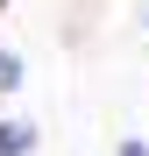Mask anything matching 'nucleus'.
Here are the masks:
<instances>
[{
  "mask_svg": "<svg viewBox=\"0 0 149 156\" xmlns=\"http://www.w3.org/2000/svg\"><path fill=\"white\" fill-rule=\"evenodd\" d=\"M29 142H36V128H21V121L7 128V121H0V156H21V149H29Z\"/></svg>",
  "mask_w": 149,
  "mask_h": 156,
  "instance_id": "obj_1",
  "label": "nucleus"
},
{
  "mask_svg": "<svg viewBox=\"0 0 149 156\" xmlns=\"http://www.w3.org/2000/svg\"><path fill=\"white\" fill-rule=\"evenodd\" d=\"M0 7H7V0H0Z\"/></svg>",
  "mask_w": 149,
  "mask_h": 156,
  "instance_id": "obj_4",
  "label": "nucleus"
},
{
  "mask_svg": "<svg viewBox=\"0 0 149 156\" xmlns=\"http://www.w3.org/2000/svg\"><path fill=\"white\" fill-rule=\"evenodd\" d=\"M121 156H149V149H142V142H128V149H121Z\"/></svg>",
  "mask_w": 149,
  "mask_h": 156,
  "instance_id": "obj_3",
  "label": "nucleus"
},
{
  "mask_svg": "<svg viewBox=\"0 0 149 156\" xmlns=\"http://www.w3.org/2000/svg\"><path fill=\"white\" fill-rule=\"evenodd\" d=\"M21 85V57H0V92H14Z\"/></svg>",
  "mask_w": 149,
  "mask_h": 156,
  "instance_id": "obj_2",
  "label": "nucleus"
}]
</instances>
